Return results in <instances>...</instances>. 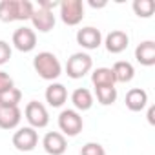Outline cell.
Listing matches in <instances>:
<instances>
[{
    "mask_svg": "<svg viewBox=\"0 0 155 155\" xmlns=\"http://www.w3.org/2000/svg\"><path fill=\"white\" fill-rule=\"evenodd\" d=\"M35 8L29 0H0V22L31 20Z\"/></svg>",
    "mask_w": 155,
    "mask_h": 155,
    "instance_id": "cell-1",
    "label": "cell"
},
{
    "mask_svg": "<svg viewBox=\"0 0 155 155\" xmlns=\"http://www.w3.org/2000/svg\"><path fill=\"white\" fill-rule=\"evenodd\" d=\"M33 68L38 73V77L44 79V81H55V79H58L60 73H62L60 60L51 51H40L33 58Z\"/></svg>",
    "mask_w": 155,
    "mask_h": 155,
    "instance_id": "cell-2",
    "label": "cell"
},
{
    "mask_svg": "<svg viewBox=\"0 0 155 155\" xmlns=\"http://www.w3.org/2000/svg\"><path fill=\"white\" fill-rule=\"evenodd\" d=\"M93 68V60L88 53H73L66 62V73L69 79H82L86 73H90Z\"/></svg>",
    "mask_w": 155,
    "mask_h": 155,
    "instance_id": "cell-3",
    "label": "cell"
},
{
    "mask_svg": "<svg viewBox=\"0 0 155 155\" xmlns=\"http://www.w3.org/2000/svg\"><path fill=\"white\" fill-rule=\"evenodd\" d=\"M60 18L66 26H77L84 18V4L82 0H64L58 4Z\"/></svg>",
    "mask_w": 155,
    "mask_h": 155,
    "instance_id": "cell-4",
    "label": "cell"
},
{
    "mask_svg": "<svg viewBox=\"0 0 155 155\" xmlns=\"http://www.w3.org/2000/svg\"><path fill=\"white\" fill-rule=\"evenodd\" d=\"M82 126H84V120L77 110H64L58 115V128H60L62 135L75 137L82 131Z\"/></svg>",
    "mask_w": 155,
    "mask_h": 155,
    "instance_id": "cell-5",
    "label": "cell"
},
{
    "mask_svg": "<svg viewBox=\"0 0 155 155\" xmlns=\"http://www.w3.org/2000/svg\"><path fill=\"white\" fill-rule=\"evenodd\" d=\"M24 115H26V120L29 122L31 128H46L48 122H49V113L46 110V106L38 101H31L28 102L26 110H24Z\"/></svg>",
    "mask_w": 155,
    "mask_h": 155,
    "instance_id": "cell-6",
    "label": "cell"
},
{
    "mask_svg": "<svg viewBox=\"0 0 155 155\" xmlns=\"http://www.w3.org/2000/svg\"><path fill=\"white\" fill-rule=\"evenodd\" d=\"M38 144V133L31 126L18 128L13 135V146L18 151H33Z\"/></svg>",
    "mask_w": 155,
    "mask_h": 155,
    "instance_id": "cell-7",
    "label": "cell"
},
{
    "mask_svg": "<svg viewBox=\"0 0 155 155\" xmlns=\"http://www.w3.org/2000/svg\"><path fill=\"white\" fill-rule=\"evenodd\" d=\"M13 46L22 51V53H29L35 49L37 46V33L31 29V28H18L15 33H13Z\"/></svg>",
    "mask_w": 155,
    "mask_h": 155,
    "instance_id": "cell-8",
    "label": "cell"
},
{
    "mask_svg": "<svg viewBox=\"0 0 155 155\" xmlns=\"http://www.w3.org/2000/svg\"><path fill=\"white\" fill-rule=\"evenodd\" d=\"M42 146L49 155H64L68 150V140L60 131H48L42 139Z\"/></svg>",
    "mask_w": 155,
    "mask_h": 155,
    "instance_id": "cell-9",
    "label": "cell"
},
{
    "mask_svg": "<svg viewBox=\"0 0 155 155\" xmlns=\"http://www.w3.org/2000/svg\"><path fill=\"white\" fill-rule=\"evenodd\" d=\"M77 42H79V46H82L84 49H97L102 44V35H101V31L97 28L86 26V28L77 31Z\"/></svg>",
    "mask_w": 155,
    "mask_h": 155,
    "instance_id": "cell-10",
    "label": "cell"
},
{
    "mask_svg": "<svg viewBox=\"0 0 155 155\" xmlns=\"http://www.w3.org/2000/svg\"><path fill=\"white\" fill-rule=\"evenodd\" d=\"M31 22H33L35 29H38L40 33H48L55 28V15H53V11L37 8L31 15Z\"/></svg>",
    "mask_w": 155,
    "mask_h": 155,
    "instance_id": "cell-11",
    "label": "cell"
},
{
    "mask_svg": "<svg viewBox=\"0 0 155 155\" xmlns=\"http://www.w3.org/2000/svg\"><path fill=\"white\" fill-rule=\"evenodd\" d=\"M106 49L110 51V53H113V55H117V53H122L126 48H128V44H130V37L124 33V31H120V29H115V31H111L108 37H106Z\"/></svg>",
    "mask_w": 155,
    "mask_h": 155,
    "instance_id": "cell-12",
    "label": "cell"
},
{
    "mask_svg": "<svg viewBox=\"0 0 155 155\" xmlns=\"http://www.w3.org/2000/svg\"><path fill=\"white\" fill-rule=\"evenodd\" d=\"M135 58L140 66H153L155 64V42L153 40H144L137 46L135 49Z\"/></svg>",
    "mask_w": 155,
    "mask_h": 155,
    "instance_id": "cell-13",
    "label": "cell"
},
{
    "mask_svg": "<svg viewBox=\"0 0 155 155\" xmlns=\"http://www.w3.org/2000/svg\"><path fill=\"white\" fill-rule=\"evenodd\" d=\"M46 101L49 106L53 108H60L66 101H68V90L64 84H58V82H53L46 88Z\"/></svg>",
    "mask_w": 155,
    "mask_h": 155,
    "instance_id": "cell-14",
    "label": "cell"
},
{
    "mask_svg": "<svg viewBox=\"0 0 155 155\" xmlns=\"http://www.w3.org/2000/svg\"><path fill=\"white\" fill-rule=\"evenodd\" d=\"M148 104V93L142 88H133L126 93V106L130 111H142Z\"/></svg>",
    "mask_w": 155,
    "mask_h": 155,
    "instance_id": "cell-15",
    "label": "cell"
},
{
    "mask_svg": "<svg viewBox=\"0 0 155 155\" xmlns=\"http://www.w3.org/2000/svg\"><path fill=\"white\" fill-rule=\"evenodd\" d=\"M22 111L20 108H0V128L2 130H13L20 124Z\"/></svg>",
    "mask_w": 155,
    "mask_h": 155,
    "instance_id": "cell-16",
    "label": "cell"
},
{
    "mask_svg": "<svg viewBox=\"0 0 155 155\" xmlns=\"http://www.w3.org/2000/svg\"><path fill=\"white\" fill-rule=\"evenodd\" d=\"M71 102L75 106V110H79V111H88L91 110L93 106V95L90 90L86 88H77L73 93H71Z\"/></svg>",
    "mask_w": 155,
    "mask_h": 155,
    "instance_id": "cell-17",
    "label": "cell"
},
{
    "mask_svg": "<svg viewBox=\"0 0 155 155\" xmlns=\"http://www.w3.org/2000/svg\"><path fill=\"white\" fill-rule=\"evenodd\" d=\"M111 71H113V75H115V82H122V84L130 82L133 77H135L133 66H131L130 62H126V60H117V62L113 64Z\"/></svg>",
    "mask_w": 155,
    "mask_h": 155,
    "instance_id": "cell-18",
    "label": "cell"
},
{
    "mask_svg": "<svg viewBox=\"0 0 155 155\" xmlns=\"http://www.w3.org/2000/svg\"><path fill=\"white\" fill-rule=\"evenodd\" d=\"M91 82L95 88H102V86H115V75L111 71V68H97L91 73Z\"/></svg>",
    "mask_w": 155,
    "mask_h": 155,
    "instance_id": "cell-19",
    "label": "cell"
},
{
    "mask_svg": "<svg viewBox=\"0 0 155 155\" xmlns=\"http://www.w3.org/2000/svg\"><path fill=\"white\" fill-rule=\"evenodd\" d=\"M20 101H22V91L17 88L0 93V108H18Z\"/></svg>",
    "mask_w": 155,
    "mask_h": 155,
    "instance_id": "cell-20",
    "label": "cell"
},
{
    "mask_svg": "<svg viewBox=\"0 0 155 155\" xmlns=\"http://www.w3.org/2000/svg\"><path fill=\"white\" fill-rule=\"evenodd\" d=\"M97 99L102 106H110L117 101V88L115 86H102V88H95Z\"/></svg>",
    "mask_w": 155,
    "mask_h": 155,
    "instance_id": "cell-21",
    "label": "cell"
},
{
    "mask_svg": "<svg viewBox=\"0 0 155 155\" xmlns=\"http://www.w3.org/2000/svg\"><path fill=\"white\" fill-rule=\"evenodd\" d=\"M133 11L137 17H142V18H150L155 11V4L151 2V0H133L131 4Z\"/></svg>",
    "mask_w": 155,
    "mask_h": 155,
    "instance_id": "cell-22",
    "label": "cell"
},
{
    "mask_svg": "<svg viewBox=\"0 0 155 155\" xmlns=\"http://www.w3.org/2000/svg\"><path fill=\"white\" fill-rule=\"evenodd\" d=\"M81 155H106V150L99 142H88L82 146Z\"/></svg>",
    "mask_w": 155,
    "mask_h": 155,
    "instance_id": "cell-23",
    "label": "cell"
},
{
    "mask_svg": "<svg viewBox=\"0 0 155 155\" xmlns=\"http://www.w3.org/2000/svg\"><path fill=\"white\" fill-rule=\"evenodd\" d=\"M11 88H15L13 79H11L6 71H0V93H4V91H8Z\"/></svg>",
    "mask_w": 155,
    "mask_h": 155,
    "instance_id": "cell-24",
    "label": "cell"
},
{
    "mask_svg": "<svg viewBox=\"0 0 155 155\" xmlns=\"http://www.w3.org/2000/svg\"><path fill=\"white\" fill-rule=\"evenodd\" d=\"M9 58H11V46L6 40H0V66L9 62Z\"/></svg>",
    "mask_w": 155,
    "mask_h": 155,
    "instance_id": "cell-25",
    "label": "cell"
},
{
    "mask_svg": "<svg viewBox=\"0 0 155 155\" xmlns=\"http://www.w3.org/2000/svg\"><path fill=\"white\" fill-rule=\"evenodd\" d=\"M58 4L60 2H38V8H42V9H48V11H53L55 8H58Z\"/></svg>",
    "mask_w": 155,
    "mask_h": 155,
    "instance_id": "cell-26",
    "label": "cell"
},
{
    "mask_svg": "<svg viewBox=\"0 0 155 155\" xmlns=\"http://www.w3.org/2000/svg\"><path fill=\"white\" fill-rule=\"evenodd\" d=\"M153 115H155V108H153V106H150V110H148V122H150V124H155Z\"/></svg>",
    "mask_w": 155,
    "mask_h": 155,
    "instance_id": "cell-27",
    "label": "cell"
},
{
    "mask_svg": "<svg viewBox=\"0 0 155 155\" xmlns=\"http://www.w3.org/2000/svg\"><path fill=\"white\" fill-rule=\"evenodd\" d=\"M90 6L91 8H104L106 2H95V0H90Z\"/></svg>",
    "mask_w": 155,
    "mask_h": 155,
    "instance_id": "cell-28",
    "label": "cell"
}]
</instances>
